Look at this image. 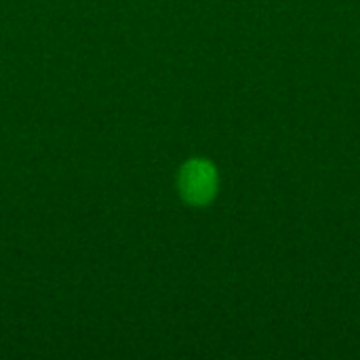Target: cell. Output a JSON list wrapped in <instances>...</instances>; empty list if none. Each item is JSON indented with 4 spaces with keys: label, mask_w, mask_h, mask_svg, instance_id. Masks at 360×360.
<instances>
[{
    "label": "cell",
    "mask_w": 360,
    "mask_h": 360,
    "mask_svg": "<svg viewBox=\"0 0 360 360\" xmlns=\"http://www.w3.org/2000/svg\"><path fill=\"white\" fill-rule=\"evenodd\" d=\"M179 192L190 205H207L217 192L215 167L207 160H190L179 171Z\"/></svg>",
    "instance_id": "6da1fadb"
}]
</instances>
